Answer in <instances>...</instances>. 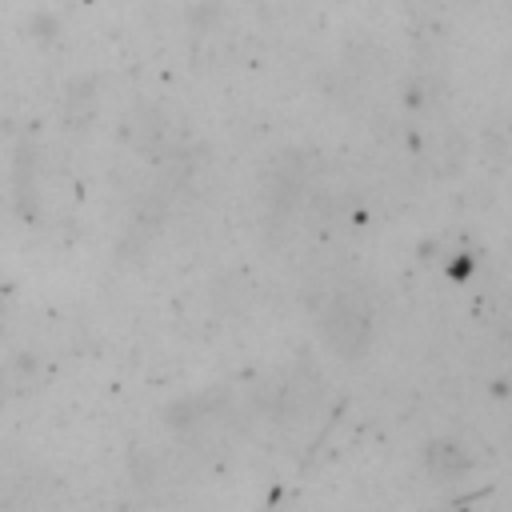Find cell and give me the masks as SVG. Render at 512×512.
Here are the masks:
<instances>
[{
  "instance_id": "1",
  "label": "cell",
  "mask_w": 512,
  "mask_h": 512,
  "mask_svg": "<svg viewBox=\"0 0 512 512\" xmlns=\"http://www.w3.org/2000/svg\"><path fill=\"white\" fill-rule=\"evenodd\" d=\"M320 340L332 356L356 360L372 344V308L356 292H340L320 308Z\"/></svg>"
},
{
  "instance_id": "4",
  "label": "cell",
  "mask_w": 512,
  "mask_h": 512,
  "mask_svg": "<svg viewBox=\"0 0 512 512\" xmlns=\"http://www.w3.org/2000/svg\"><path fill=\"white\" fill-rule=\"evenodd\" d=\"M0 404H4V384H0Z\"/></svg>"
},
{
  "instance_id": "3",
  "label": "cell",
  "mask_w": 512,
  "mask_h": 512,
  "mask_svg": "<svg viewBox=\"0 0 512 512\" xmlns=\"http://www.w3.org/2000/svg\"><path fill=\"white\" fill-rule=\"evenodd\" d=\"M0 320H4V300H0Z\"/></svg>"
},
{
  "instance_id": "2",
  "label": "cell",
  "mask_w": 512,
  "mask_h": 512,
  "mask_svg": "<svg viewBox=\"0 0 512 512\" xmlns=\"http://www.w3.org/2000/svg\"><path fill=\"white\" fill-rule=\"evenodd\" d=\"M428 468H436L440 476H456L468 468V460L460 452H452V444H432L428 448Z\"/></svg>"
}]
</instances>
